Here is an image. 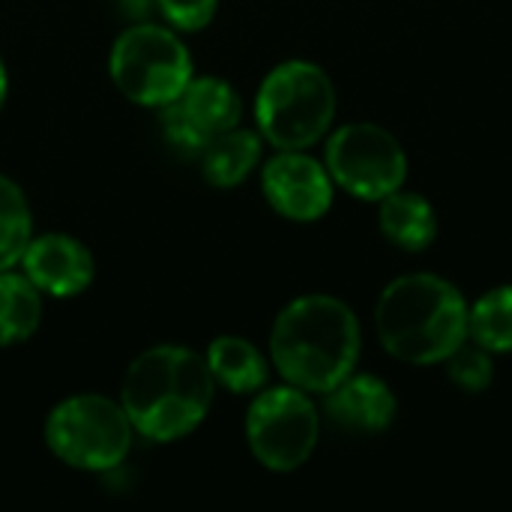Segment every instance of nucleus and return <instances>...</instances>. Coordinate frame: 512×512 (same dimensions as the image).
Listing matches in <instances>:
<instances>
[{
	"label": "nucleus",
	"instance_id": "f257e3e1",
	"mask_svg": "<svg viewBox=\"0 0 512 512\" xmlns=\"http://www.w3.org/2000/svg\"><path fill=\"white\" fill-rule=\"evenodd\" d=\"M363 333L354 309L330 294L288 303L270 333V360L279 375L306 393H330L360 360Z\"/></svg>",
	"mask_w": 512,
	"mask_h": 512
},
{
	"label": "nucleus",
	"instance_id": "f03ea898",
	"mask_svg": "<svg viewBox=\"0 0 512 512\" xmlns=\"http://www.w3.org/2000/svg\"><path fill=\"white\" fill-rule=\"evenodd\" d=\"M213 393L216 381L204 357L180 345H156L132 360L120 405L138 435L168 444L204 423Z\"/></svg>",
	"mask_w": 512,
	"mask_h": 512
},
{
	"label": "nucleus",
	"instance_id": "7ed1b4c3",
	"mask_svg": "<svg viewBox=\"0 0 512 512\" xmlns=\"http://www.w3.org/2000/svg\"><path fill=\"white\" fill-rule=\"evenodd\" d=\"M375 333L393 360L435 366L468 339V303L450 279L408 273L381 291Z\"/></svg>",
	"mask_w": 512,
	"mask_h": 512
},
{
	"label": "nucleus",
	"instance_id": "20e7f679",
	"mask_svg": "<svg viewBox=\"0 0 512 512\" xmlns=\"http://www.w3.org/2000/svg\"><path fill=\"white\" fill-rule=\"evenodd\" d=\"M336 117V87L309 60H285L267 72L255 96V120L276 150H309Z\"/></svg>",
	"mask_w": 512,
	"mask_h": 512
},
{
	"label": "nucleus",
	"instance_id": "39448f33",
	"mask_svg": "<svg viewBox=\"0 0 512 512\" xmlns=\"http://www.w3.org/2000/svg\"><path fill=\"white\" fill-rule=\"evenodd\" d=\"M132 423L120 402L84 393L60 402L45 423L48 450L78 471H111L132 447Z\"/></svg>",
	"mask_w": 512,
	"mask_h": 512
},
{
	"label": "nucleus",
	"instance_id": "423d86ee",
	"mask_svg": "<svg viewBox=\"0 0 512 512\" xmlns=\"http://www.w3.org/2000/svg\"><path fill=\"white\" fill-rule=\"evenodd\" d=\"M114 87L135 105H168L192 81L186 42L159 24H138L117 36L108 57Z\"/></svg>",
	"mask_w": 512,
	"mask_h": 512
},
{
	"label": "nucleus",
	"instance_id": "0eeeda50",
	"mask_svg": "<svg viewBox=\"0 0 512 512\" xmlns=\"http://www.w3.org/2000/svg\"><path fill=\"white\" fill-rule=\"evenodd\" d=\"M321 435L315 402L300 387H270L255 396L246 414V441L252 456L276 474L303 468Z\"/></svg>",
	"mask_w": 512,
	"mask_h": 512
},
{
	"label": "nucleus",
	"instance_id": "6e6552de",
	"mask_svg": "<svg viewBox=\"0 0 512 512\" xmlns=\"http://www.w3.org/2000/svg\"><path fill=\"white\" fill-rule=\"evenodd\" d=\"M324 165L336 186L360 201H384L405 186L402 141L378 123H345L327 138Z\"/></svg>",
	"mask_w": 512,
	"mask_h": 512
},
{
	"label": "nucleus",
	"instance_id": "1a4fd4ad",
	"mask_svg": "<svg viewBox=\"0 0 512 512\" xmlns=\"http://www.w3.org/2000/svg\"><path fill=\"white\" fill-rule=\"evenodd\" d=\"M243 102L222 78H192L168 105H162L165 138L186 153H201L216 135L240 123Z\"/></svg>",
	"mask_w": 512,
	"mask_h": 512
},
{
	"label": "nucleus",
	"instance_id": "9d476101",
	"mask_svg": "<svg viewBox=\"0 0 512 512\" xmlns=\"http://www.w3.org/2000/svg\"><path fill=\"white\" fill-rule=\"evenodd\" d=\"M333 177L303 150H279L261 174L267 204L291 222H315L333 204Z\"/></svg>",
	"mask_w": 512,
	"mask_h": 512
},
{
	"label": "nucleus",
	"instance_id": "9b49d317",
	"mask_svg": "<svg viewBox=\"0 0 512 512\" xmlns=\"http://www.w3.org/2000/svg\"><path fill=\"white\" fill-rule=\"evenodd\" d=\"M24 276L51 297H75L93 282V258L84 243L66 234H45L27 243L21 258Z\"/></svg>",
	"mask_w": 512,
	"mask_h": 512
},
{
	"label": "nucleus",
	"instance_id": "f8f14e48",
	"mask_svg": "<svg viewBox=\"0 0 512 512\" xmlns=\"http://www.w3.org/2000/svg\"><path fill=\"white\" fill-rule=\"evenodd\" d=\"M324 411L345 432L378 435L393 426L399 405L393 390L381 378L351 372L330 393H324Z\"/></svg>",
	"mask_w": 512,
	"mask_h": 512
},
{
	"label": "nucleus",
	"instance_id": "ddd939ff",
	"mask_svg": "<svg viewBox=\"0 0 512 512\" xmlns=\"http://www.w3.org/2000/svg\"><path fill=\"white\" fill-rule=\"evenodd\" d=\"M378 225L381 234L405 252H426L438 240V213L426 195L396 189L384 201H378Z\"/></svg>",
	"mask_w": 512,
	"mask_h": 512
},
{
	"label": "nucleus",
	"instance_id": "4468645a",
	"mask_svg": "<svg viewBox=\"0 0 512 512\" xmlns=\"http://www.w3.org/2000/svg\"><path fill=\"white\" fill-rule=\"evenodd\" d=\"M207 366L216 384H222L228 393L246 396L258 393L267 384V360L264 354L240 336H219L207 348Z\"/></svg>",
	"mask_w": 512,
	"mask_h": 512
},
{
	"label": "nucleus",
	"instance_id": "2eb2a0df",
	"mask_svg": "<svg viewBox=\"0 0 512 512\" xmlns=\"http://www.w3.org/2000/svg\"><path fill=\"white\" fill-rule=\"evenodd\" d=\"M261 162V135L249 129H228L201 150V171L210 186H240Z\"/></svg>",
	"mask_w": 512,
	"mask_h": 512
},
{
	"label": "nucleus",
	"instance_id": "dca6fc26",
	"mask_svg": "<svg viewBox=\"0 0 512 512\" xmlns=\"http://www.w3.org/2000/svg\"><path fill=\"white\" fill-rule=\"evenodd\" d=\"M39 321H42L39 288L24 273L3 270L0 273V345H15L30 339Z\"/></svg>",
	"mask_w": 512,
	"mask_h": 512
},
{
	"label": "nucleus",
	"instance_id": "f3484780",
	"mask_svg": "<svg viewBox=\"0 0 512 512\" xmlns=\"http://www.w3.org/2000/svg\"><path fill=\"white\" fill-rule=\"evenodd\" d=\"M468 339L489 354L512 351V285L486 291L468 309Z\"/></svg>",
	"mask_w": 512,
	"mask_h": 512
},
{
	"label": "nucleus",
	"instance_id": "a211bd4d",
	"mask_svg": "<svg viewBox=\"0 0 512 512\" xmlns=\"http://www.w3.org/2000/svg\"><path fill=\"white\" fill-rule=\"evenodd\" d=\"M33 231V216L18 183L0 174V273L21 264Z\"/></svg>",
	"mask_w": 512,
	"mask_h": 512
},
{
	"label": "nucleus",
	"instance_id": "6ab92c4d",
	"mask_svg": "<svg viewBox=\"0 0 512 512\" xmlns=\"http://www.w3.org/2000/svg\"><path fill=\"white\" fill-rule=\"evenodd\" d=\"M444 363H447L450 381L465 393H486L489 384L495 381L492 354L486 348H480L477 342H471V339H465Z\"/></svg>",
	"mask_w": 512,
	"mask_h": 512
},
{
	"label": "nucleus",
	"instance_id": "aec40b11",
	"mask_svg": "<svg viewBox=\"0 0 512 512\" xmlns=\"http://www.w3.org/2000/svg\"><path fill=\"white\" fill-rule=\"evenodd\" d=\"M156 3L162 15L168 18V24L186 33L204 30L213 21L216 6H219V0H156Z\"/></svg>",
	"mask_w": 512,
	"mask_h": 512
},
{
	"label": "nucleus",
	"instance_id": "412c9836",
	"mask_svg": "<svg viewBox=\"0 0 512 512\" xmlns=\"http://www.w3.org/2000/svg\"><path fill=\"white\" fill-rule=\"evenodd\" d=\"M6 87H9V81H6V66H3V60H0V108H3V102H6Z\"/></svg>",
	"mask_w": 512,
	"mask_h": 512
}]
</instances>
